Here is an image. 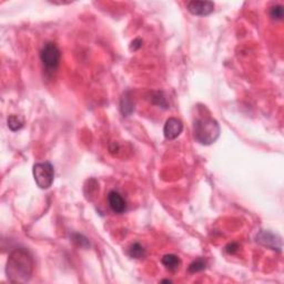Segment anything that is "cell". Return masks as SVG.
Returning <instances> with one entry per match:
<instances>
[{"instance_id":"6da1fadb","label":"cell","mask_w":284,"mask_h":284,"mask_svg":"<svg viewBox=\"0 0 284 284\" xmlns=\"http://www.w3.org/2000/svg\"><path fill=\"white\" fill-rule=\"evenodd\" d=\"M33 258L25 248H16L8 257L6 274L10 282L25 283L32 277Z\"/></svg>"},{"instance_id":"7a4b0ae2","label":"cell","mask_w":284,"mask_h":284,"mask_svg":"<svg viewBox=\"0 0 284 284\" xmlns=\"http://www.w3.org/2000/svg\"><path fill=\"white\" fill-rule=\"evenodd\" d=\"M221 129L213 118H198L193 122V137L200 145L210 146L220 137Z\"/></svg>"},{"instance_id":"3957f363","label":"cell","mask_w":284,"mask_h":284,"mask_svg":"<svg viewBox=\"0 0 284 284\" xmlns=\"http://www.w3.org/2000/svg\"><path fill=\"white\" fill-rule=\"evenodd\" d=\"M32 175L35 178L37 185L42 190L49 189L52 185L54 180V168L53 165L46 161V162H39L33 165Z\"/></svg>"},{"instance_id":"277c9868","label":"cell","mask_w":284,"mask_h":284,"mask_svg":"<svg viewBox=\"0 0 284 284\" xmlns=\"http://www.w3.org/2000/svg\"><path fill=\"white\" fill-rule=\"evenodd\" d=\"M40 59L45 69L49 73H53L58 69L61 60L60 49L54 42H47L40 52Z\"/></svg>"},{"instance_id":"5b68a950","label":"cell","mask_w":284,"mask_h":284,"mask_svg":"<svg viewBox=\"0 0 284 284\" xmlns=\"http://www.w3.org/2000/svg\"><path fill=\"white\" fill-rule=\"evenodd\" d=\"M257 242L263 245L265 248H269L274 251H282V239L281 236L275 234V233L266 230H262L258 233Z\"/></svg>"},{"instance_id":"8992f818","label":"cell","mask_w":284,"mask_h":284,"mask_svg":"<svg viewBox=\"0 0 284 284\" xmlns=\"http://www.w3.org/2000/svg\"><path fill=\"white\" fill-rule=\"evenodd\" d=\"M186 8L190 14L194 16H209L214 10V3L212 1H189Z\"/></svg>"},{"instance_id":"52a82bcc","label":"cell","mask_w":284,"mask_h":284,"mask_svg":"<svg viewBox=\"0 0 284 284\" xmlns=\"http://www.w3.org/2000/svg\"><path fill=\"white\" fill-rule=\"evenodd\" d=\"M182 131H183V124H182L181 120L177 119V118H169L165 121L163 128V134L165 139L175 140L182 133Z\"/></svg>"},{"instance_id":"ba28073f","label":"cell","mask_w":284,"mask_h":284,"mask_svg":"<svg viewBox=\"0 0 284 284\" xmlns=\"http://www.w3.org/2000/svg\"><path fill=\"white\" fill-rule=\"evenodd\" d=\"M108 203L110 209H111L114 213L121 214L127 211V202L124 197L118 191H114V190L110 191L108 194Z\"/></svg>"},{"instance_id":"9c48e42d","label":"cell","mask_w":284,"mask_h":284,"mask_svg":"<svg viewBox=\"0 0 284 284\" xmlns=\"http://www.w3.org/2000/svg\"><path fill=\"white\" fill-rule=\"evenodd\" d=\"M120 111L124 114V117H129L130 114L134 111V103L129 91H127L121 98Z\"/></svg>"},{"instance_id":"30bf717a","label":"cell","mask_w":284,"mask_h":284,"mask_svg":"<svg viewBox=\"0 0 284 284\" xmlns=\"http://www.w3.org/2000/svg\"><path fill=\"white\" fill-rule=\"evenodd\" d=\"M161 262L165 266V269H168L169 271H176L181 265L180 258L175 256V254H167V256L162 258Z\"/></svg>"},{"instance_id":"8fae6325","label":"cell","mask_w":284,"mask_h":284,"mask_svg":"<svg viewBox=\"0 0 284 284\" xmlns=\"http://www.w3.org/2000/svg\"><path fill=\"white\" fill-rule=\"evenodd\" d=\"M128 254L133 258H143L147 256L146 249L140 243H133L128 249Z\"/></svg>"},{"instance_id":"7c38bea8","label":"cell","mask_w":284,"mask_h":284,"mask_svg":"<svg viewBox=\"0 0 284 284\" xmlns=\"http://www.w3.org/2000/svg\"><path fill=\"white\" fill-rule=\"evenodd\" d=\"M8 128L11 131H18L23 128L25 125V121L23 118H20L19 116H15V114H11V116L8 117Z\"/></svg>"},{"instance_id":"4fadbf2b","label":"cell","mask_w":284,"mask_h":284,"mask_svg":"<svg viewBox=\"0 0 284 284\" xmlns=\"http://www.w3.org/2000/svg\"><path fill=\"white\" fill-rule=\"evenodd\" d=\"M150 101L154 104L158 105V107H162L164 109L168 108V103L167 100H165L164 96H163V92L161 91H155V92H152L151 93V99Z\"/></svg>"},{"instance_id":"5bb4252c","label":"cell","mask_w":284,"mask_h":284,"mask_svg":"<svg viewBox=\"0 0 284 284\" xmlns=\"http://www.w3.org/2000/svg\"><path fill=\"white\" fill-rule=\"evenodd\" d=\"M271 18L274 20H282L284 16V8L282 5H275L270 10Z\"/></svg>"},{"instance_id":"9a60e30c","label":"cell","mask_w":284,"mask_h":284,"mask_svg":"<svg viewBox=\"0 0 284 284\" xmlns=\"http://www.w3.org/2000/svg\"><path fill=\"white\" fill-rule=\"evenodd\" d=\"M206 268H207V262L205 260H202V258H198V260H196L190 264L189 271L192 273H196V272H200V271L205 270Z\"/></svg>"},{"instance_id":"2e32d148","label":"cell","mask_w":284,"mask_h":284,"mask_svg":"<svg viewBox=\"0 0 284 284\" xmlns=\"http://www.w3.org/2000/svg\"><path fill=\"white\" fill-rule=\"evenodd\" d=\"M141 46H142V40L141 39H135L131 42L130 49L133 50V52H137L138 49L141 48Z\"/></svg>"}]
</instances>
